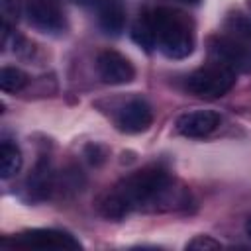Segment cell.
Listing matches in <instances>:
<instances>
[{"label": "cell", "mask_w": 251, "mask_h": 251, "mask_svg": "<svg viewBox=\"0 0 251 251\" xmlns=\"http://www.w3.org/2000/svg\"><path fill=\"white\" fill-rule=\"evenodd\" d=\"M190 206V192L163 165H147L124 176L98 200L108 220H124L131 212H176Z\"/></svg>", "instance_id": "1"}, {"label": "cell", "mask_w": 251, "mask_h": 251, "mask_svg": "<svg viewBox=\"0 0 251 251\" xmlns=\"http://www.w3.org/2000/svg\"><path fill=\"white\" fill-rule=\"evenodd\" d=\"M155 49L169 59H184L194 49V22L180 10L159 6L143 12Z\"/></svg>", "instance_id": "2"}, {"label": "cell", "mask_w": 251, "mask_h": 251, "mask_svg": "<svg viewBox=\"0 0 251 251\" xmlns=\"http://www.w3.org/2000/svg\"><path fill=\"white\" fill-rule=\"evenodd\" d=\"M210 61H216L233 73H251V24L243 16H231L224 33L208 39Z\"/></svg>", "instance_id": "3"}, {"label": "cell", "mask_w": 251, "mask_h": 251, "mask_svg": "<svg viewBox=\"0 0 251 251\" xmlns=\"http://www.w3.org/2000/svg\"><path fill=\"white\" fill-rule=\"evenodd\" d=\"M235 80H237V73L216 61H210L186 76V90L198 98L214 100L227 94L233 88Z\"/></svg>", "instance_id": "4"}, {"label": "cell", "mask_w": 251, "mask_h": 251, "mask_svg": "<svg viewBox=\"0 0 251 251\" xmlns=\"http://www.w3.org/2000/svg\"><path fill=\"white\" fill-rule=\"evenodd\" d=\"M14 247H31V249H80L78 239L63 229L53 227H35L22 231L12 237Z\"/></svg>", "instance_id": "5"}, {"label": "cell", "mask_w": 251, "mask_h": 251, "mask_svg": "<svg viewBox=\"0 0 251 251\" xmlns=\"http://www.w3.org/2000/svg\"><path fill=\"white\" fill-rule=\"evenodd\" d=\"M25 16L31 25L45 33H61L67 25L65 14L55 0H27Z\"/></svg>", "instance_id": "6"}, {"label": "cell", "mask_w": 251, "mask_h": 251, "mask_svg": "<svg viewBox=\"0 0 251 251\" xmlns=\"http://www.w3.org/2000/svg\"><path fill=\"white\" fill-rule=\"evenodd\" d=\"M96 71L106 84H126L131 82L135 76V69L131 61L114 49H104L98 53Z\"/></svg>", "instance_id": "7"}, {"label": "cell", "mask_w": 251, "mask_h": 251, "mask_svg": "<svg viewBox=\"0 0 251 251\" xmlns=\"http://www.w3.org/2000/svg\"><path fill=\"white\" fill-rule=\"evenodd\" d=\"M220 122H222L220 114L212 110H194V112L180 114L175 122V129L176 133L184 137L200 139V137H208L210 133H214L220 127Z\"/></svg>", "instance_id": "8"}, {"label": "cell", "mask_w": 251, "mask_h": 251, "mask_svg": "<svg viewBox=\"0 0 251 251\" xmlns=\"http://www.w3.org/2000/svg\"><path fill=\"white\" fill-rule=\"evenodd\" d=\"M151 122L153 110L143 98H131L120 108L116 116V126L124 133H141L151 126Z\"/></svg>", "instance_id": "9"}, {"label": "cell", "mask_w": 251, "mask_h": 251, "mask_svg": "<svg viewBox=\"0 0 251 251\" xmlns=\"http://www.w3.org/2000/svg\"><path fill=\"white\" fill-rule=\"evenodd\" d=\"M57 190V173L47 157L39 159L35 169L25 180V192L31 202H41L47 200L53 192Z\"/></svg>", "instance_id": "10"}, {"label": "cell", "mask_w": 251, "mask_h": 251, "mask_svg": "<svg viewBox=\"0 0 251 251\" xmlns=\"http://www.w3.org/2000/svg\"><path fill=\"white\" fill-rule=\"evenodd\" d=\"M78 4L90 6L96 12L98 24L106 33L118 35L126 25V8L122 0H75Z\"/></svg>", "instance_id": "11"}, {"label": "cell", "mask_w": 251, "mask_h": 251, "mask_svg": "<svg viewBox=\"0 0 251 251\" xmlns=\"http://www.w3.org/2000/svg\"><path fill=\"white\" fill-rule=\"evenodd\" d=\"M20 169H22V153H20V149L10 141H2L0 143V176L4 180H8Z\"/></svg>", "instance_id": "12"}, {"label": "cell", "mask_w": 251, "mask_h": 251, "mask_svg": "<svg viewBox=\"0 0 251 251\" xmlns=\"http://www.w3.org/2000/svg\"><path fill=\"white\" fill-rule=\"evenodd\" d=\"M27 75L18 67H2L0 71V88L4 92H20L27 86Z\"/></svg>", "instance_id": "13"}, {"label": "cell", "mask_w": 251, "mask_h": 251, "mask_svg": "<svg viewBox=\"0 0 251 251\" xmlns=\"http://www.w3.org/2000/svg\"><path fill=\"white\" fill-rule=\"evenodd\" d=\"M22 0H0V16H2V25L14 27L20 20L22 14Z\"/></svg>", "instance_id": "14"}, {"label": "cell", "mask_w": 251, "mask_h": 251, "mask_svg": "<svg viewBox=\"0 0 251 251\" xmlns=\"http://www.w3.org/2000/svg\"><path fill=\"white\" fill-rule=\"evenodd\" d=\"M220 247L222 243L210 235H196L194 239L186 243V249H196V251H210V249H220Z\"/></svg>", "instance_id": "15"}, {"label": "cell", "mask_w": 251, "mask_h": 251, "mask_svg": "<svg viewBox=\"0 0 251 251\" xmlns=\"http://www.w3.org/2000/svg\"><path fill=\"white\" fill-rule=\"evenodd\" d=\"M86 157H88V161L92 163V165H100L104 159H106V153L102 151V147L100 145H86Z\"/></svg>", "instance_id": "16"}, {"label": "cell", "mask_w": 251, "mask_h": 251, "mask_svg": "<svg viewBox=\"0 0 251 251\" xmlns=\"http://www.w3.org/2000/svg\"><path fill=\"white\" fill-rule=\"evenodd\" d=\"M245 233H247V237L251 239V218L245 222Z\"/></svg>", "instance_id": "17"}, {"label": "cell", "mask_w": 251, "mask_h": 251, "mask_svg": "<svg viewBox=\"0 0 251 251\" xmlns=\"http://www.w3.org/2000/svg\"><path fill=\"white\" fill-rule=\"evenodd\" d=\"M178 2H182V4H198L200 0H178Z\"/></svg>", "instance_id": "18"}]
</instances>
